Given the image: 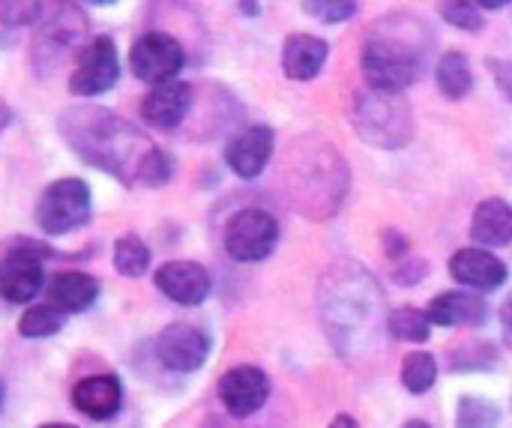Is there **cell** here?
Wrapping results in <instances>:
<instances>
[{
    "label": "cell",
    "mask_w": 512,
    "mask_h": 428,
    "mask_svg": "<svg viewBox=\"0 0 512 428\" xmlns=\"http://www.w3.org/2000/svg\"><path fill=\"white\" fill-rule=\"evenodd\" d=\"M171 177H174V159H171V153H165L162 147H150V153L141 162L138 183H144V186H165Z\"/></svg>",
    "instance_id": "28"
},
{
    "label": "cell",
    "mask_w": 512,
    "mask_h": 428,
    "mask_svg": "<svg viewBox=\"0 0 512 428\" xmlns=\"http://www.w3.org/2000/svg\"><path fill=\"white\" fill-rule=\"evenodd\" d=\"M450 276L468 288V291H477V294H492L498 288H504V282L510 279V270L507 264L492 255L489 249L483 246H468V249H459L453 258H450Z\"/></svg>",
    "instance_id": "13"
},
{
    "label": "cell",
    "mask_w": 512,
    "mask_h": 428,
    "mask_svg": "<svg viewBox=\"0 0 512 428\" xmlns=\"http://www.w3.org/2000/svg\"><path fill=\"white\" fill-rule=\"evenodd\" d=\"M153 285L162 297H168L177 306H201L210 291L213 279L204 264L198 261H168L153 273Z\"/></svg>",
    "instance_id": "12"
},
{
    "label": "cell",
    "mask_w": 512,
    "mask_h": 428,
    "mask_svg": "<svg viewBox=\"0 0 512 428\" xmlns=\"http://www.w3.org/2000/svg\"><path fill=\"white\" fill-rule=\"evenodd\" d=\"M72 405L78 414L105 423L111 417H117L120 405H123V384L114 375H90L81 378L72 387Z\"/></svg>",
    "instance_id": "16"
},
{
    "label": "cell",
    "mask_w": 512,
    "mask_h": 428,
    "mask_svg": "<svg viewBox=\"0 0 512 428\" xmlns=\"http://www.w3.org/2000/svg\"><path fill=\"white\" fill-rule=\"evenodd\" d=\"M45 0H0V21L6 27H27L36 24L42 15Z\"/></svg>",
    "instance_id": "30"
},
{
    "label": "cell",
    "mask_w": 512,
    "mask_h": 428,
    "mask_svg": "<svg viewBox=\"0 0 512 428\" xmlns=\"http://www.w3.org/2000/svg\"><path fill=\"white\" fill-rule=\"evenodd\" d=\"M12 123V108L6 102H0V135L6 132V126Z\"/></svg>",
    "instance_id": "37"
},
{
    "label": "cell",
    "mask_w": 512,
    "mask_h": 428,
    "mask_svg": "<svg viewBox=\"0 0 512 428\" xmlns=\"http://www.w3.org/2000/svg\"><path fill=\"white\" fill-rule=\"evenodd\" d=\"M183 66H186V51L171 33L150 30V33L138 36L129 48L132 75L150 87L165 84V81H177Z\"/></svg>",
    "instance_id": "8"
},
{
    "label": "cell",
    "mask_w": 512,
    "mask_h": 428,
    "mask_svg": "<svg viewBox=\"0 0 512 428\" xmlns=\"http://www.w3.org/2000/svg\"><path fill=\"white\" fill-rule=\"evenodd\" d=\"M381 237H384V252H387V258H390L393 264H399V261L408 255L411 243H408L399 231H384Z\"/></svg>",
    "instance_id": "33"
},
{
    "label": "cell",
    "mask_w": 512,
    "mask_h": 428,
    "mask_svg": "<svg viewBox=\"0 0 512 428\" xmlns=\"http://www.w3.org/2000/svg\"><path fill=\"white\" fill-rule=\"evenodd\" d=\"M114 270L126 279H141L150 270V249L141 237L123 234L114 243Z\"/></svg>",
    "instance_id": "23"
},
{
    "label": "cell",
    "mask_w": 512,
    "mask_h": 428,
    "mask_svg": "<svg viewBox=\"0 0 512 428\" xmlns=\"http://www.w3.org/2000/svg\"><path fill=\"white\" fill-rule=\"evenodd\" d=\"M438 15L456 30H483V12L474 0H438Z\"/></svg>",
    "instance_id": "27"
},
{
    "label": "cell",
    "mask_w": 512,
    "mask_h": 428,
    "mask_svg": "<svg viewBox=\"0 0 512 428\" xmlns=\"http://www.w3.org/2000/svg\"><path fill=\"white\" fill-rule=\"evenodd\" d=\"M39 428H75V426H66V423H45V426Z\"/></svg>",
    "instance_id": "40"
},
{
    "label": "cell",
    "mask_w": 512,
    "mask_h": 428,
    "mask_svg": "<svg viewBox=\"0 0 512 428\" xmlns=\"http://www.w3.org/2000/svg\"><path fill=\"white\" fill-rule=\"evenodd\" d=\"M420 24L423 21H417V27L405 33L399 24L387 30L384 21H378L375 33L366 39L363 54H360V66L372 90L402 93L420 78L423 57H426V48L417 42Z\"/></svg>",
    "instance_id": "2"
},
{
    "label": "cell",
    "mask_w": 512,
    "mask_h": 428,
    "mask_svg": "<svg viewBox=\"0 0 512 428\" xmlns=\"http://www.w3.org/2000/svg\"><path fill=\"white\" fill-rule=\"evenodd\" d=\"M192 108V87L183 81H165L150 87V93L141 99V120L153 129L171 132L177 129Z\"/></svg>",
    "instance_id": "14"
},
{
    "label": "cell",
    "mask_w": 512,
    "mask_h": 428,
    "mask_svg": "<svg viewBox=\"0 0 512 428\" xmlns=\"http://www.w3.org/2000/svg\"><path fill=\"white\" fill-rule=\"evenodd\" d=\"M438 90L447 99H465L474 90V72L462 51H447L438 63Z\"/></svg>",
    "instance_id": "21"
},
{
    "label": "cell",
    "mask_w": 512,
    "mask_h": 428,
    "mask_svg": "<svg viewBox=\"0 0 512 428\" xmlns=\"http://www.w3.org/2000/svg\"><path fill=\"white\" fill-rule=\"evenodd\" d=\"M63 318L66 315H60L48 303L45 306H30L18 321V333L24 339H51V336H57L63 330Z\"/></svg>",
    "instance_id": "26"
},
{
    "label": "cell",
    "mask_w": 512,
    "mask_h": 428,
    "mask_svg": "<svg viewBox=\"0 0 512 428\" xmlns=\"http://www.w3.org/2000/svg\"><path fill=\"white\" fill-rule=\"evenodd\" d=\"M432 321L426 315V309H417V306H399L387 315V330L393 339L399 342H414V345H423L432 339Z\"/></svg>",
    "instance_id": "22"
},
{
    "label": "cell",
    "mask_w": 512,
    "mask_h": 428,
    "mask_svg": "<svg viewBox=\"0 0 512 428\" xmlns=\"http://www.w3.org/2000/svg\"><path fill=\"white\" fill-rule=\"evenodd\" d=\"M489 69L495 75V84L501 87V93L512 102V60H501V57H492L489 60Z\"/></svg>",
    "instance_id": "32"
},
{
    "label": "cell",
    "mask_w": 512,
    "mask_h": 428,
    "mask_svg": "<svg viewBox=\"0 0 512 428\" xmlns=\"http://www.w3.org/2000/svg\"><path fill=\"white\" fill-rule=\"evenodd\" d=\"M501 408L483 396H462L456 408V428H498Z\"/></svg>",
    "instance_id": "25"
},
{
    "label": "cell",
    "mask_w": 512,
    "mask_h": 428,
    "mask_svg": "<svg viewBox=\"0 0 512 428\" xmlns=\"http://www.w3.org/2000/svg\"><path fill=\"white\" fill-rule=\"evenodd\" d=\"M471 240L483 249H504L512 243V204L504 198H486L471 219Z\"/></svg>",
    "instance_id": "20"
},
{
    "label": "cell",
    "mask_w": 512,
    "mask_h": 428,
    "mask_svg": "<svg viewBox=\"0 0 512 428\" xmlns=\"http://www.w3.org/2000/svg\"><path fill=\"white\" fill-rule=\"evenodd\" d=\"M219 402L228 417L249 420L255 417L270 399V378L258 366H234L219 378Z\"/></svg>",
    "instance_id": "10"
},
{
    "label": "cell",
    "mask_w": 512,
    "mask_h": 428,
    "mask_svg": "<svg viewBox=\"0 0 512 428\" xmlns=\"http://www.w3.org/2000/svg\"><path fill=\"white\" fill-rule=\"evenodd\" d=\"M93 216L90 186L81 177H60L48 183L36 201V225L48 237H63L84 228Z\"/></svg>",
    "instance_id": "5"
},
{
    "label": "cell",
    "mask_w": 512,
    "mask_h": 428,
    "mask_svg": "<svg viewBox=\"0 0 512 428\" xmlns=\"http://www.w3.org/2000/svg\"><path fill=\"white\" fill-rule=\"evenodd\" d=\"M402 428H432V426H429L426 420H408Z\"/></svg>",
    "instance_id": "39"
},
{
    "label": "cell",
    "mask_w": 512,
    "mask_h": 428,
    "mask_svg": "<svg viewBox=\"0 0 512 428\" xmlns=\"http://www.w3.org/2000/svg\"><path fill=\"white\" fill-rule=\"evenodd\" d=\"M330 428H360V426H357V420H354V417H348V414H336V417H333V423H330Z\"/></svg>",
    "instance_id": "36"
},
{
    "label": "cell",
    "mask_w": 512,
    "mask_h": 428,
    "mask_svg": "<svg viewBox=\"0 0 512 428\" xmlns=\"http://www.w3.org/2000/svg\"><path fill=\"white\" fill-rule=\"evenodd\" d=\"M51 249L30 237L15 240L0 255V297L12 306L36 300L45 288V258Z\"/></svg>",
    "instance_id": "6"
},
{
    "label": "cell",
    "mask_w": 512,
    "mask_h": 428,
    "mask_svg": "<svg viewBox=\"0 0 512 428\" xmlns=\"http://www.w3.org/2000/svg\"><path fill=\"white\" fill-rule=\"evenodd\" d=\"M222 243H225L228 258H234L240 264L264 261L273 255V249L279 243V222L261 207L237 210L225 225Z\"/></svg>",
    "instance_id": "7"
},
{
    "label": "cell",
    "mask_w": 512,
    "mask_h": 428,
    "mask_svg": "<svg viewBox=\"0 0 512 428\" xmlns=\"http://www.w3.org/2000/svg\"><path fill=\"white\" fill-rule=\"evenodd\" d=\"M87 3H93V6H108V3H114V0H87Z\"/></svg>",
    "instance_id": "41"
},
{
    "label": "cell",
    "mask_w": 512,
    "mask_h": 428,
    "mask_svg": "<svg viewBox=\"0 0 512 428\" xmlns=\"http://www.w3.org/2000/svg\"><path fill=\"white\" fill-rule=\"evenodd\" d=\"M117 81H120V57L114 39L93 36L75 60V69L69 75V93L81 99H93L108 93Z\"/></svg>",
    "instance_id": "9"
},
{
    "label": "cell",
    "mask_w": 512,
    "mask_h": 428,
    "mask_svg": "<svg viewBox=\"0 0 512 428\" xmlns=\"http://www.w3.org/2000/svg\"><path fill=\"white\" fill-rule=\"evenodd\" d=\"M501 327H504V336H507V342L512 345V294L507 297L504 309H501Z\"/></svg>",
    "instance_id": "35"
},
{
    "label": "cell",
    "mask_w": 512,
    "mask_h": 428,
    "mask_svg": "<svg viewBox=\"0 0 512 428\" xmlns=\"http://www.w3.org/2000/svg\"><path fill=\"white\" fill-rule=\"evenodd\" d=\"M303 12L324 21V24H342L348 18H354L357 12V0H300Z\"/></svg>",
    "instance_id": "29"
},
{
    "label": "cell",
    "mask_w": 512,
    "mask_h": 428,
    "mask_svg": "<svg viewBox=\"0 0 512 428\" xmlns=\"http://www.w3.org/2000/svg\"><path fill=\"white\" fill-rule=\"evenodd\" d=\"M426 315L435 327H480L489 306L474 291H444L429 303Z\"/></svg>",
    "instance_id": "18"
},
{
    "label": "cell",
    "mask_w": 512,
    "mask_h": 428,
    "mask_svg": "<svg viewBox=\"0 0 512 428\" xmlns=\"http://www.w3.org/2000/svg\"><path fill=\"white\" fill-rule=\"evenodd\" d=\"M156 357L165 369L177 375L198 372L210 357V336L195 324H168L156 339Z\"/></svg>",
    "instance_id": "11"
},
{
    "label": "cell",
    "mask_w": 512,
    "mask_h": 428,
    "mask_svg": "<svg viewBox=\"0 0 512 428\" xmlns=\"http://www.w3.org/2000/svg\"><path fill=\"white\" fill-rule=\"evenodd\" d=\"M48 306L60 315H81L87 312L99 297V279H93L84 270H63L54 273L45 285Z\"/></svg>",
    "instance_id": "17"
},
{
    "label": "cell",
    "mask_w": 512,
    "mask_h": 428,
    "mask_svg": "<svg viewBox=\"0 0 512 428\" xmlns=\"http://www.w3.org/2000/svg\"><path fill=\"white\" fill-rule=\"evenodd\" d=\"M60 135L66 147L90 168L105 171L123 186L138 183L150 141L120 114L102 105H75L60 114Z\"/></svg>",
    "instance_id": "1"
},
{
    "label": "cell",
    "mask_w": 512,
    "mask_h": 428,
    "mask_svg": "<svg viewBox=\"0 0 512 428\" xmlns=\"http://www.w3.org/2000/svg\"><path fill=\"white\" fill-rule=\"evenodd\" d=\"M273 144H276V135L270 126H249L237 138L228 141L225 162L237 177L255 180L267 168V162L273 156Z\"/></svg>",
    "instance_id": "15"
},
{
    "label": "cell",
    "mask_w": 512,
    "mask_h": 428,
    "mask_svg": "<svg viewBox=\"0 0 512 428\" xmlns=\"http://www.w3.org/2000/svg\"><path fill=\"white\" fill-rule=\"evenodd\" d=\"M477 6H483V9H504L510 0H474Z\"/></svg>",
    "instance_id": "38"
},
{
    "label": "cell",
    "mask_w": 512,
    "mask_h": 428,
    "mask_svg": "<svg viewBox=\"0 0 512 428\" xmlns=\"http://www.w3.org/2000/svg\"><path fill=\"white\" fill-rule=\"evenodd\" d=\"M330 45L312 33H291L282 45V69L291 81H312L327 63Z\"/></svg>",
    "instance_id": "19"
},
{
    "label": "cell",
    "mask_w": 512,
    "mask_h": 428,
    "mask_svg": "<svg viewBox=\"0 0 512 428\" xmlns=\"http://www.w3.org/2000/svg\"><path fill=\"white\" fill-rule=\"evenodd\" d=\"M498 360L495 348L492 345H468L456 354V360H450V369L453 372H471V369H492Z\"/></svg>",
    "instance_id": "31"
},
{
    "label": "cell",
    "mask_w": 512,
    "mask_h": 428,
    "mask_svg": "<svg viewBox=\"0 0 512 428\" xmlns=\"http://www.w3.org/2000/svg\"><path fill=\"white\" fill-rule=\"evenodd\" d=\"M0 405H3V387H0Z\"/></svg>",
    "instance_id": "42"
},
{
    "label": "cell",
    "mask_w": 512,
    "mask_h": 428,
    "mask_svg": "<svg viewBox=\"0 0 512 428\" xmlns=\"http://www.w3.org/2000/svg\"><path fill=\"white\" fill-rule=\"evenodd\" d=\"M198 428H252L243 426V420H234V417H207Z\"/></svg>",
    "instance_id": "34"
},
{
    "label": "cell",
    "mask_w": 512,
    "mask_h": 428,
    "mask_svg": "<svg viewBox=\"0 0 512 428\" xmlns=\"http://www.w3.org/2000/svg\"><path fill=\"white\" fill-rule=\"evenodd\" d=\"M87 42H90V27L84 9L75 0H45L30 45L33 69L39 75H48L69 54H81Z\"/></svg>",
    "instance_id": "3"
},
{
    "label": "cell",
    "mask_w": 512,
    "mask_h": 428,
    "mask_svg": "<svg viewBox=\"0 0 512 428\" xmlns=\"http://www.w3.org/2000/svg\"><path fill=\"white\" fill-rule=\"evenodd\" d=\"M351 117L357 135L378 150H399L414 138V114L402 93H360Z\"/></svg>",
    "instance_id": "4"
},
{
    "label": "cell",
    "mask_w": 512,
    "mask_h": 428,
    "mask_svg": "<svg viewBox=\"0 0 512 428\" xmlns=\"http://www.w3.org/2000/svg\"><path fill=\"white\" fill-rule=\"evenodd\" d=\"M402 387L411 396H426L438 381V360L429 351H414L402 363Z\"/></svg>",
    "instance_id": "24"
}]
</instances>
